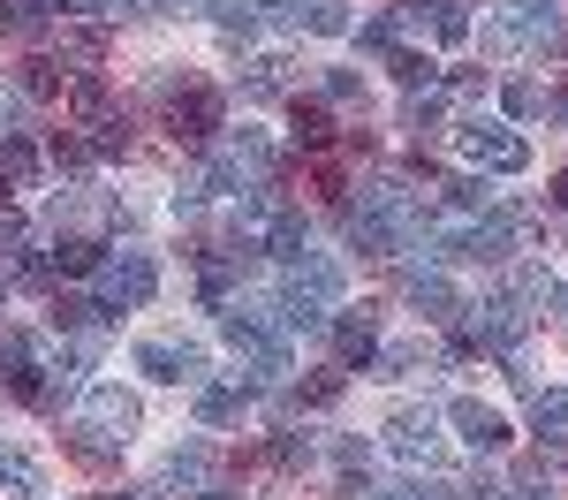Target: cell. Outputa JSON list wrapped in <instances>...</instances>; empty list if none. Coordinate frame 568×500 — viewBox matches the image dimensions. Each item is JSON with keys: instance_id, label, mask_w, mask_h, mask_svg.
<instances>
[{"instance_id": "cell-42", "label": "cell", "mask_w": 568, "mask_h": 500, "mask_svg": "<svg viewBox=\"0 0 568 500\" xmlns=\"http://www.w3.org/2000/svg\"><path fill=\"white\" fill-rule=\"evenodd\" d=\"M546 114H554V122H568V91H546Z\"/></svg>"}, {"instance_id": "cell-16", "label": "cell", "mask_w": 568, "mask_h": 500, "mask_svg": "<svg viewBox=\"0 0 568 500\" xmlns=\"http://www.w3.org/2000/svg\"><path fill=\"white\" fill-rule=\"evenodd\" d=\"M288 130H296V144L326 152V144H334V114H326V99H288Z\"/></svg>"}, {"instance_id": "cell-48", "label": "cell", "mask_w": 568, "mask_h": 500, "mask_svg": "<svg viewBox=\"0 0 568 500\" xmlns=\"http://www.w3.org/2000/svg\"><path fill=\"white\" fill-rule=\"evenodd\" d=\"M0 205H8V175H0Z\"/></svg>"}, {"instance_id": "cell-20", "label": "cell", "mask_w": 568, "mask_h": 500, "mask_svg": "<svg viewBox=\"0 0 568 500\" xmlns=\"http://www.w3.org/2000/svg\"><path fill=\"white\" fill-rule=\"evenodd\" d=\"M99 318H106L99 296H53V326L61 334H99Z\"/></svg>"}, {"instance_id": "cell-5", "label": "cell", "mask_w": 568, "mask_h": 500, "mask_svg": "<svg viewBox=\"0 0 568 500\" xmlns=\"http://www.w3.org/2000/svg\"><path fill=\"white\" fill-rule=\"evenodd\" d=\"M152 288H160V273H152L144 251H122V258L99 266V304H106V312H136V304H152Z\"/></svg>"}, {"instance_id": "cell-4", "label": "cell", "mask_w": 568, "mask_h": 500, "mask_svg": "<svg viewBox=\"0 0 568 500\" xmlns=\"http://www.w3.org/2000/svg\"><path fill=\"white\" fill-rule=\"evenodd\" d=\"M213 130H220V91H213V84L168 91V136H175V144L205 152V144H213Z\"/></svg>"}, {"instance_id": "cell-35", "label": "cell", "mask_w": 568, "mask_h": 500, "mask_svg": "<svg viewBox=\"0 0 568 500\" xmlns=\"http://www.w3.org/2000/svg\"><path fill=\"white\" fill-rule=\"evenodd\" d=\"M500 106H508L516 122H530V114H546V91H538V84H508V91H500Z\"/></svg>"}, {"instance_id": "cell-32", "label": "cell", "mask_w": 568, "mask_h": 500, "mask_svg": "<svg viewBox=\"0 0 568 500\" xmlns=\"http://www.w3.org/2000/svg\"><path fill=\"white\" fill-rule=\"evenodd\" d=\"M0 486H16V493H45L39 462H23V455H16V448H0Z\"/></svg>"}, {"instance_id": "cell-41", "label": "cell", "mask_w": 568, "mask_h": 500, "mask_svg": "<svg viewBox=\"0 0 568 500\" xmlns=\"http://www.w3.org/2000/svg\"><path fill=\"white\" fill-rule=\"evenodd\" d=\"M53 8H77V16H91V23H99V16H114L122 0H53Z\"/></svg>"}, {"instance_id": "cell-25", "label": "cell", "mask_w": 568, "mask_h": 500, "mask_svg": "<svg viewBox=\"0 0 568 500\" xmlns=\"http://www.w3.org/2000/svg\"><path fill=\"white\" fill-rule=\"evenodd\" d=\"M0 175L8 182H23V175H39V144H31V136H0Z\"/></svg>"}, {"instance_id": "cell-14", "label": "cell", "mask_w": 568, "mask_h": 500, "mask_svg": "<svg viewBox=\"0 0 568 500\" xmlns=\"http://www.w3.org/2000/svg\"><path fill=\"white\" fill-rule=\"evenodd\" d=\"M417 23H433V39L439 45H463L470 39V0H402Z\"/></svg>"}, {"instance_id": "cell-18", "label": "cell", "mask_w": 568, "mask_h": 500, "mask_svg": "<svg viewBox=\"0 0 568 500\" xmlns=\"http://www.w3.org/2000/svg\"><path fill=\"white\" fill-rule=\"evenodd\" d=\"M530 425H538V440H546V448H568V387L538 395V402H530Z\"/></svg>"}, {"instance_id": "cell-44", "label": "cell", "mask_w": 568, "mask_h": 500, "mask_svg": "<svg viewBox=\"0 0 568 500\" xmlns=\"http://www.w3.org/2000/svg\"><path fill=\"white\" fill-rule=\"evenodd\" d=\"M160 8H168V16H197V0H160Z\"/></svg>"}, {"instance_id": "cell-3", "label": "cell", "mask_w": 568, "mask_h": 500, "mask_svg": "<svg viewBox=\"0 0 568 500\" xmlns=\"http://www.w3.org/2000/svg\"><path fill=\"white\" fill-rule=\"evenodd\" d=\"M455 152L485 167V175H524L530 167V144L516 130H500V122H455Z\"/></svg>"}, {"instance_id": "cell-28", "label": "cell", "mask_w": 568, "mask_h": 500, "mask_svg": "<svg viewBox=\"0 0 568 500\" xmlns=\"http://www.w3.org/2000/svg\"><path fill=\"white\" fill-rule=\"evenodd\" d=\"M45 160H53V175H84V167H91V144H84V136H69V130H53Z\"/></svg>"}, {"instance_id": "cell-40", "label": "cell", "mask_w": 568, "mask_h": 500, "mask_svg": "<svg viewBox=\"0 0 568 500\" xmlns=\"http://www.w3.org/2000/svg\"><path fill=\"white\" fill-rule=\"evenodd\" d=\"M364 45H394V16H372V23H349Z\"/></svg>"}, {"instance_id": "cell-2", "label": "cell", "mask_w": 568, "mask_h": 500, "mask_svg": "<svg viewBox=\"0 0 568 500\" xmlns=\"http://www.w3.org/2000/svg\"><path fill=\"white\" fill-rule=\"evenodd\" d=\"M516 251V213H485L470 227H439L433 258H463V266H500Z\"/></svg>"}, {"instance_id": "cell-24", "label": "cell", "mask_w": 568, "mask_h": 500, "mask_svg": "<svg viewBox=\"0 0 568 500\" xmlns=\"http://www.w3.org/2000/svg\"><path fill=\"white\" fill-rule=\"evenodd\" d=\"M45 8H53V0H0V31L39 39V31H45Z\"/></svg>"}, {"instance_id": "cell-22", "label": "cell", "mask_w": 568, "mask_h": 500, "mask_svg": "<svg viewBox=\"0 0 568 500\" xmlns=\"http://www.w3.org/2000/svg\"><path fill=\"white\" fill-rule=\"evenodd\" d=\"M99 266H106V251L91 235H61L53 243V273H99Z\"/></svg>"}, {"instance_id": "cell-10", "label": "cell", "mask_w": 568, "mask_h": 500, "mask_svg": "<svg viewBox=\"0 0 568 500\" xmlns=\"http://www.w3.org/2000/svg\"><path fill=\"white\" fill-rule=\"evenodd\" d=\"M220 478V455H213V440H182L175 455H168V462H160V486H168V493H205V486H213Z\"/></svg>"}, {"instance_id": "cell-43", "label": "cell", "mask_w": 568, "mask_h": 500, "mask_svg": "<svg viewBox=\"0 0 568 500\" xmlns=\"http://www.w3.org/2000/svg\"><path fill=\"white\" fill-rule=\"evenodd\" d=\"M554 205H561V213H568V167H561V175H554Z\"/></svg>"}, {"instance_id": "cell-45", "label": "cell", "mask_w": 568, "mask_h": 500, "mask_svg": "<svg viewBox=\"0 0 568 500\" xmlns=\"http://www.w3.org/2000/svg\"><path fill=\"white\" fill-rule=\"evenodd\" d=\"M364 500H409V486H402V493H364Z\"/></svg>"}, {"instance_id": "cell-29", "label": "cell", "mask_w": 568, "mask_h": 500, "mask_svg": "<svg viewBox=\"0 0 568 500\" xmlns=\"http://www.w3.org/2000/svg\"><path fill=\"white\" fill-rule=\"evenodd\" d=\"M69 455H77V462H84V470H114V440H99V432H91V425H77V432H69Z\"/></svg>"}, {"instance_id": "cell-7", "label": "cell", "mask_w": 568, "mask_h": 500, "mask_svg": "<svg viewBox=\"0 0 568 500\" xmlns=\"http://www.w3.org/2000/svg\"><path fill=\"white\" fill-rule=\"evenodd\" d=\"M84 425L99 432V440H130L136 425H144V402H136L130 387H84Z\"/></svg>"}, {"instance_id": "cell-21", "label": "cell", "mask_w": 568, "mask_h": 500, "mask_svg": "<svg viewBox=\"0 0 568 500\" xmlns=\"http://www.w3.org/2000/svg\"><path fill=\"white\" fill-rule=\"evenodd\" d=\"M409 371H433L425 341H394V349H379V357H372V379H409Z\"/></svg>"}, {"instance_id": "cell-17", "label": "cell", "mask_w": 568, "mask_h": 500, "mask_svg": "<svg viewBox=\"0 0 568 500\" xmlns=\"http://www.w3.org/2000/svg\"><path fill=\"white\" fill-rule=\"evenodd\" d=\"M69 114H77L84 130L99 122V114H114V91H106V76H91V69H84V76L69 84Z\"/></svg>"}, {"instance_id": "cell-47", "label": "cell", "mask_w": 568, "mask_h": 500, "mask_svg": "<svg viewBox=\"0 0 568 500\" xmlns=\"http://www.w3.org/2000/svg\"><path fill=\"white\" fill-rule=\"evenodd\" d=\"M99 500H144V493H99Z\"/></svg>"}, {"instance_id": "cell-49", "label": "cell", "mask_w": 568, "mask_h": 500, "mask_svg": "<svg viewBox=\"0 0 568 500\" xmlns=\"http://www.w3.org/2000/svg\"><path fill=\"white\" fill-rule=\"evenodd\" d=\"M530 500H546V493H530Z\"/></svg>"}, {"instance_id": "cell-1", "label": "cell", "mask_w": 568, "mask_h": 500, "mask_svg": "<svg viewBox=\"0 0 568 500\" xmlns=\"http://www.w3.org/2000/svg\"><path fill=\"white\" fill-rule=\"evenodd\" d=\"M349 296V273L342 258H326V251H296V258H281V304H288V326H326V312Z\"/></svg>"}, {"instance_id": "cell-33", "label": "cell", "mask_w": 568, "mask_h": 500, "mask_svg": "<svg viewBox=\"0 0 568 500\" xmlns=\"http://www.w3.org/2000/svg\"><path fill=\"white\" fill-rule=\"evenodd\" d=\"M258 8L265 0H220L213 16H220V31H243V39H251V31H258Z\"/></svg>"}, {"instance_id": "cell-38", "label": "cell", "mask_w": 568, "mask_h": 500, "mask_svg": "<svg viewBox=\"0 0 568 500\" xmlns=\"http://www.w3.org/2000/svg\"><path fill=\"white\" fill-rule=\"evenodd\" d=\"M304 462H311V440H296V432L273 440V470H304Z\"/></svg>"}, {"instance_id": "cell-23", "label": "cell", "mask_w": 568, "mask_h": 500, "mask_svg": "<svg viewBox=\"0 0 568 500\" xmlns=\"http://www.w3.org/2000/svg\"><path fill=\"white\" fill-rule=\"evenodd\" d=\"M106 45H114L106 23H69V31H61V53H69V61H106Z\"/></svg>"}, {"instance_id": "cell-31", "label": "cell", "mask_w": 568, "mask_h": 500, "mask_svg": "<svg viewBox=\"0 0 568 500\" xmlns=\"http://www.w3.org/2000/svg\"><path fill=\"white\" fill-rule=\"evenodd\" d=\"M439 205H447V213H485V182H478V175L439 182Z\"/></svg>"}, {"instance_id": "cell-36", "label": "cell", "mask_w": 568, "mask_h": 500, "mask_svg": "<svg viewBox=\"0 0 568 500\" xmlns=\"http://www.w3.org/2000/svg\"><path fill=\"white\" fill-rule=\"evenodd\" d=\"M23 243H31V221H23L16 205H0V258H16Z\"/></svg>"}, {"instance_id": "cell-30", "label": "cell", "mask_w": 568, "mask_h": 500, "mask_svg": "<svg viewBox=\"0 0 568 500\" xmlns=\"http://www.w3.org/2000/svg\"><path fill=\"white\" fill-rule=\"evenodd\" d=\"M402 122H409L417 136H425V130H439V122H447V99H439V91H409V106H402Z\"/></svg>"}, {"instance_id": "cell-11", "label": "cell", "mask_w": 568, "mask_h": 500, "mask_svg": "<svg viewBox=\"0 0 568 500\" xmlns=\"http://www.w3.org/2000/svg\"><path fill=\"white\" fill-rule=\"evenodd\" d=\"M402 296H409V312L433 318V326L463 318V296H455V280H447V273H409V280H402Z\"/></svg>"}, {"instance_id": "cell-37", "label": "cell", "mask_w": 568, "mask_h": 500, "mask_svg": "<svg viewBox=\"0 0 568 500\" xmlns=\"http://www.w3.org/2000/svg\"><path fill=\"white\" fill-rule=\"evenodd\" d=\"M311 31H326V39L349 31V8H342V0H311Z\"/></svg>"}, {"instance_id": "cell-8", "label": "cell", "mask_w": 568, "mask_h": 500, "mask_svg": "<svg viewBox=\"0 0 568 500\" xmlns=\"http://www.w3.org/2000/svg\"><path fill=\"white\" fill-rule=\"evenodd\" d=\"M447 432H439V409H394L387 417V455L402 462H439Z\"/></svg>"}, {"instance_id": "cell-46", "label": "cell", "mask_w": 568, "mask_h": 500, "mask_svg": "<svg viewBox=\"0 0 568 500\" xmlns=\"http://www.w3.org/2000/svg\"><path fill=\"white\" fill-rule=\"evenodd\" d=\"M197 500H235V493H213V486H205V493H197Z\"/></svg>"}, {"instance_id": "cell-13", "label": "cell", "mask_w": 568, "mask_h": 500, "mask_svg": "<svg viewBox=\"0 0 568 500\" xmlns=\"http://www.w3.org/2000/svg\"><path fill=\"white\" fill-rule=\"evenodd\" d=\"M251 402H258V395H251L243 379H235V387H197V425H205V432L243 425V417H251Z\"/></svg>"}, {"instance_id": "cell-19", "label": "cell", "mask_w": 568, "mask_h": 500, "mask_svg": "<svg viewBox=\"0 0 568 500\" xmlns=\"http://www.w3.org/2000/svg\"><path fill=\"white\" fill-rule=\"evenodd\" d=\"M387 69H394V84H402V91H433V84H439L433 53H417V45H394V53H387Z\"/></svg>"}, {"instance_id": "cell-6", "label": "cell", "mask_w": 568, "mask_h": 500, "mask_svg": "<svg viewBox=\"0 0 568 500\" xmlns=\"http://www.w3.org/2000/svg\"><path fill=\"white\" fill-rule=\"evenodd\" d=\"M447 425L470 440L478 455H500L508 440H516V425H508V409H493V402H478V395H455L447 402Z\"/></svg>"}, {"instance_id": "cell-9", "label": "cell", "mask_w": 568, "mask_h": 500, "mask_svg": "<svg viewBox=\"0 0 568 500\" xmlns=\"http://www.w3.org/2000/svg\"><path fill=\"white\" fill-rule=\"evenodd\" d=\"M136 371L160 379V387H182V379H205V349L197 341H144L136 349Z\"/></svg>"}, {"instance_id": "cell-26", "label": "cell", "mask_w": 568, "mask_h": 500, "mask_svg": "<svg viewBox=\"0 0 568 500\" xmlns=\"http://www.w3.org/2000/svg\"><path fill=\"white\" fill-rule=\"evenodd\" d=\"M16 84H23V99H61V69H53L45 53H31V61L16 69Z\"/></svg>"}, {"instance_id": "cell-27", "label": "cell", "mask_w": 568, "mask_h": 500, "mask_svg": "<svg viewBox=\"0 0 568 500\" xmlns=\"http://www.w3.org/2000/svg\"><path fill=\"white\" fill-rule=\"evenodd\" d=\"M114 152H130V114H99L91 122V160H114Z\"/></svg>"}, {"instance_id": "cell-34", "label": "cell", "mask_w": 568, "mask_h": 500, "mask_svg": "<svg viewBox=\"0 0 568 500\" xmlns=\"http://www.w3.org/2000/svg\"><path fill=\"white\" fill-rule=\"evenodd\" d=\"M296 402H304V409L342 402V371H318V379H304V387H296Z\"/></svg>"}, {"instance_id": "cell-39", "label": "cell", "mask_w": 568, "mask_h": 500, "mask_svg": "<svg viewBox=\"0 0 568 500\" xmlns=\"http://www.w3.org/2000/svg\"><path fill=\"white\" fill-rule=\"evenodd\" d=\"M326 99H334V106H356V99H364V76H356V69H334V76H326Z\"/></svg>"}, {"instance_id": "cell-15", "label": "cell", "mask_w": 568, "mask_h": 500, "mask_svg": "<svg viewBox=\"0 0 568 500\" xmlns=\"http://www.w3.org/2000/svg\"><path fill=\"white\" fill-rule=\"evenodd\" d=\"M288 84H296V61H288V53H258V61L243 69V99H281Z\"/></svg>"}, {"instance_id": "cell-12", "label": "cell", "mask_w": 568, "mask_h": 500, "mask_svg": "<svg viewBox=\"0 0 568 500\" xmlns=\"http://www.w3.org/2000/svg\"><path fill=\"white\" fill-rule=\"evenodd\" d=\"M334 357H342V371H349V364H372V357H379V318H372V304H364V312H342V318H334Z\"/></svg>"}]
</instances>
